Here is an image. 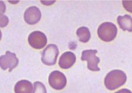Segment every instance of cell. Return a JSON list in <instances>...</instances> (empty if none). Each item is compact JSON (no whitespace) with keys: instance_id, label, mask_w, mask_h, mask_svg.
Wrapping results in <instances>:
<instances>
[{"instance_id":"cell-1","label":"cell","mask_w":132,"mask_h":93,"mask_svg":"<svg viewBox=\"0 0 132 93\" xmlns=\"http://www.w3.org/2000/svg\"><path fill=\"white\" fill-rule=\"evenodd\" d=\"M126 73L120 70H114L108 73L104 79V84L108 90H114L125 84Z\"/></svg>"},{"instance_id":"cell-2","label":"cell","mask_w":132,"mask_h":93,"mask_svg":"<svg viewBox=\"0 0 132 93\" xmlns=\"http://www.w3.org/2000/svg\"><path fill=\"white\" fill-rule=\"evenodd\" d=\"M98 35L102 40L110 42L114 40L117 33L116 25L110 22H105L99 26L97 31Z\"/></svg>"},{"instance_id":"cell-3","label":"cell","mask_w":132,"mask_h":93,"mask_svg":"<svg viewBox=\"0 0 132 93\" xmlns=\"http://www.w3.org/2000/svg\"><path fill=\"white\" fill-rule=\"evenodd\" d=\"M59 54L57 46L53 44H49L42 52V62L46 66H53L57 61Z\"/></svg>"},{"instance_id":"cell-4","label":"cell","mask_w":132,"mask_h":93,"mask_svg":"<svg viewBox=\"0 0 132 93\" xmlns=\"http://www.w3.org/2000/svg\"><path fill=\"white\" fill-rule=\"evenodd\" d=\"M96 50H87L83 51L81 55V60L87 62V68L91 71H98L100 69L98 67V64L100 59L97 57Z\"/></svg>"},{"instance_id":"cell-5","label":"cell","mask_w":132,"mask_h":93,"mask_svg":"<svg viewBox=\"0 0 132 93\" xmlns=\"http://www.w3.org/2000/svg\"><path fill=\"white\" fill-rule=\"evenodd\" d=\"M19 64V59L14 53L10 51H6V54L0 57V67L3 70H9L11 72L13 69L15 68Z\"/></svg>"},{"instance_id":"cell-6","label":"cell","mask_w":132,"mask_h":93,"mask_svg":"<svg viewBox=\"0 0 132 93\" xmlns=\"http://www.w3.org/2000/svg\"><path fill=\"white\" fill-rule=\"evenodd\" d=\"M50 86L56 90H62L67 85V78L64 73L59 71H54L49 76Z\"/></svg>"},{"instance_id":"cell-7","label":"cell","mask_w":132,"mask_h":93,"mask_svg":"<svg viewBox=\"0 0 132 93\" xmlns=\"http://www.w3.org/2000/svg\"><path fill=\"white\" fill-rule=\"evenodd\" d=\"M28 41L31 47L36 49H42L47 44V38L43 32L34 31L30 34L28 37Z\"/></svg>"},{"instance_id":"cell-8","label":"cell","mask_w":132,"mask_h":93,"mask_svg":"<svg viewBox=\"0 0 132 93\" xmlns=\"http://www.w3.org/2000/svg\"><path fill=\"white\" fill-rule=\"evenodd\" d=\"M42 17L40 11L36 6L28 8L24 13V19L29 25H35L38 22Z\"/></svg>"},{"instance_id":"cell-9","label":"cell","mask_w":132,"mask_h":93,"mask_svg":"<svg viewBox=\"0 0 132 93\" xmlns=\"http://www.w3.org/2000/svg\"><path fill=\"white\" fill-rule=\"evenodd\" d=\"M76 61V56L74 53L67 51L63 53L60 57L59 61V66L63 69H68L71 68Z\"/></svg>"},{"instance_id":"cell-10","label":"cell","mask_w":132,"mask_h":93,"mask_svg":"<svg viewBox=\"0 0 132 93\" xmlns=\"http://www.w3.org/2000/svg\"><path fill=\"white\" fill-rule=\"evenodd\" d=\"M33 86L31 82L27 80H20L18 82L14 87L15 93H32Z\"/></svg>"},{"instance_id":"cell-11","label":"cell","mask_w":132,"mask_h":93,"mask_svg":"<svg viewBox=\"0 0 132 93\" xmlns=\"http://www.w3.org/2000/svg\"><path fill=\"white\" fill-rule=\"evenodd\" d=\"M117 20L118 24L122 30L132 32V17L130 15L126 14L123 16H119Z\"/></svg>"},{"instance_id":"cell-12","label":"cell","mask_w":132,"mask_h":93,"mask_svg":"<svg viewBox=\"0 0 132 93\" xmlns=\"http://www.w3.org/2000/svg\"><path fill=\"white\" fill-rule=\"evenodd\" d=\"M77 35L82 43H87L91 38V33L86 27H81L77 31Z\"/></svg>"},{"instance_id":"cell-13","label":"cell","mask_w":132,"mask_h":93,"mask_svg":"<svg viewBox=\"0 0 132 93\" xmlns=\"http://www.w3.org/2000/svg\"><path fill=\"white\" fill-rule=\"evenodd\" d=\"M34 85V90L32 93H47L45 87L43 83L40 82H35Z\"/></svg>"},{"instance_id":"cell-14","label":"cell","mask_w":132,"mask_h":93,"mask_svg":"<svg viewBox=\"0 0 132 93\" xmlns=\"http://www.w3.org/2000/svg\"><path fill=\"white\" fill-rule=\"evenodd\" d=\"M122 4L127 11L132 13V1H122Z\"/></svg>"},{"instance_id":"cell-15","label":"cell","mask_w":132,"mask_h":93,"mask_svg":"<svg viewBox=\"0 0 132 93\" xmlns=\"http://www.w3.org/2000/svg\"><path fill=\"white\" fill-rule=\"evenodd\" d=\"M8 18L6 16L1 15V27H3L7 25Z\"/></svg>"},{"instance_id":"cell-16","label":"cell","mask_w":132,"mask_h":93,"mask_svg":"<svg viewBox=\"0 0 132 93\" xmlns=\"http://www.w3.org/2000/svg\"><path fill=\"white\" fill-rule=\"evenodd\" d=\"M115 93H132V92L127 89H122L119 91L115 92Z\"/></svg>"}]
</instances>
